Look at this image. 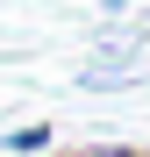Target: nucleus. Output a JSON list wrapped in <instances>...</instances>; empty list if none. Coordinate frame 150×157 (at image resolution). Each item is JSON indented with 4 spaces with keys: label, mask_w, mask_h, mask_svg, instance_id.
<instances>
[{
    "label": "nucleus",
    "mask_w": 150,
    "mask_h": 157,
    "mask_svg": "<svg viewBox=\"0 0 150 157\" xmlns=\"http://www.w3.org/2000/svg\"><path fill=\"white\" fill-rule=\"evenodd\" d=\"M7 150H14V157H36V150H50V121H21V128H7Z\"/></svg>",
    "instance_id": "obj_1"
},
{
    "label": "nucleus",
    "mask_w": 150,
    "mask_h": 157,
    "mask_svg": "<svg viewBox=\"0 0 150 157\" xmlns=\"http://www.w3.org/2000/svg\"><path fill=\"white\" fill-rule=\"evenodd\" d=\"M129 78H136V71H107V64H86V71H79V86H86V93H121Z\"/></svg>",
    "instance_id": "obj_2"
},
{
    "label": "nucleus",
    "mask_w": 150,
    "mask_h": 157,
    "mask_svg": "<svg viewBox=\"0 0 150 157\" xmlns=\"http://www.w3.org/2000/svg\"><path fill=\"white\" fill-rule=\"evenodd\" d=\"M86 157H150V150H129V143H93Z\"/></svg>",
    "instance_id": "obj_3"
}]
</instances>
